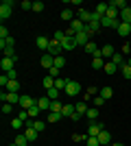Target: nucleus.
<instances>
[{
    "label": "nucleus",
    "instance_id": "nucleus-1",
    "mask_svg": "<svg viewBox=\"0 0 131 146\" xmlns=\"http://www.w3.org/2000/svg\"><path fill=\"white\" fill-rule=\"evenodd\" d=\"M11 11H13V2L11 0H5L2 5H0V20L5 22V20L11 18Z\"/></svg>",
    "mask_w": 131,
    "mask_h": 146
},
{
    "label": "nucleus",
    "instance_id": "nucleus-2",
    "mask_svg": "<svg viewBox=\"0 0 131 146\" xmlns=\"http://www.w3.org/2000/svg\"><path fill=\"white\" fill-rule=\"evenodd\" d=\"M15 61H18V57H11V59H9V57H5V59L0 61V68H2V72H11V70H15Z\"/></svg>",
    "mask_w": 131,
    "mask_h": 146
},
{
    "label": "nucleus",
    "instance_id": "nucleus-3",
    "mask_svg": "<svg viewBox=\"0 0 131 146\" xmlns=\"http://www.w3.org/2000/svg\"><path fill=\"white\" fill-rule=\"evenodd\" d=\"M50 57H61V52H63V48H61V44L59 42H55V39H50V46H48V50H46Z\"/></svg>",
    "mask_w": 131,
    "mask_h": 146
},
{
    "label": "nucleus",
    "instance_id": "nucleus-4",
    "mask_svg": "<svg viewBox=\"0 0 131 146\" xmlns=\"http://www.w3.org/2000/svg\"><path fill=\"white\" fill-rule=\"evenodd\" d=\"M63 94H66V96H72V98H74L76 94H81V85H79L76 81H70V83H68V87H66V92H63Z\"/></svg>",
    "mask_w": 131,
    "mask_h": 146
},
{
    "label": "nucleus",
    "instance_id": "nucleus-5",
    "mask_svg": "<svg viewBox=\"0 0 131 146\" xmlns=\"http://www.w3.org/2000/svg\"><path fill=\"white\" fill-rule=\"evenodd\" d=\"M120 24H122L120 20H112V18H107V15L100 18V26H105V29H116V31H118Z\"/></svg>",
    "mask_w": 131,
    "mask_h": 146
},
{
    "label": "nucleus",
    "instance_id": "nucleus-6",
    "mask_svg": "<svg viewBox=\"0 0 131 146\" xmlns=\"http://www.w3.org/2000/svg\"><path fill=\"white\" fill-rule=\"evenodd\" d=\"M33 105H37V98H33V96H26V94H22V98H20V107H22V109H31Z\"/></svg>",
    "mask_w": 131,
    "mask_h": 146
},
{
    "label": "nucleus",
    "instance_id": "nucleus-7",
    "mask_svg": "<svg viewBox=\"0 0 131 146\" xmlns=\"http://www.w3.org/2000/svg\"><path fill=\"white\" fill-rule=\"evenodd\" d=\"M74 42H76V46H83V48H85L87 44L92 42V37L87 35L85 31H81V33H76V37H74Z\"/></svg>",
    "mask_w": 131,
    "mask_h": 146
},
{
    "label": "nucleus",
    "instance_id": "nucleus-8",
    "mask_svg": "<svg viewBox=\"0 0 131 146\" xmlns=\"http://www.w3.org/2000/svg\"><path fill=\"white\" fill-rule=\"evenodd\" d=\"M103 124H100V122H90V129H87V135H90V137H98V133L100 131H103Z\"/></svg>",
    "mask_w": 131,
    "mask_h": 146
},
{
    "label": "nucleus",
    "instance_id": "nucleus-9",
    "mask_svg": "<svg viewBox=\"0 0 131 146\" xmlns=\"http://www.w3.org/2000/svg\"><path fill=\"white\" fill-rule=\"evenodd\" d=\"M92 68L94 70H103V68H105V59H103V55H100V50L92 57Z\"/></svg>",
    "mask_w": 131,
    "mask_h": 146
},
{
    "label": "nucleus",
    "instance_id": "nucleus-10",
    "mask_svg": "<svg viewBox=\"0 0 131 146\" xmlns=\"http://www.w3.org/2000/svg\"><path fill=\"white\" fill-rule=\"evenodd\" d=\"M100 55H103V59H112V57L116 55V50H114L112 44H105V46L100 48Z\"/></svg>",
    "mask_w": 131,
    "mask_h": 146
},
{
    "label": "nucleus",
    "instance_id": "nucleus-11",
    "mask_svg": "<svg viewBox=\"0 0 131 146\" xmlns=\"http://www.w3.org/2000/svg\"><path fill=\"white\" fill-rule=\"evenodd\" d=\"M50 103H53V100H50L48 96H39L37 98V105H39V109H42V111H50Z\"/></svg>",
    "mask_w": 131,
    "mask_h": 146
},
{
    "label": "nucleus",
    "instance_id": "nucleus-12",
    "mask_svg": "<svg viewBox=\"0 0 131 146\" xmlns=\"http://www.w3.org/2000/svg\"><path fill=\"white\" fill-rule=\"evenodd\" d=\"M39 63H42V68H46V70H50V68L55 66V57H50L48 52H46V55L42 57V61H39Z\"/></svg>",
    "mask_w": 131,
    "mask_h": 146
},
{
    "label": "nucleus",
    "instance_id": "nucleus-13",
    "mask_svg": "<svg viewBox=\"0 0 131 146\" xmlns=\"http://www.w3.org/2000/svg\"><path fill=\"white\" fill-rule=\"evenodd\" d=\"M98 142H100V146H107L109 142H112V135H109V131H107V129H103V131L98 133Z\"/></svg>",
    "mask_w": 131,
    "mask_h": 146
},
{
    "label": "nucleus",
    "instance_id": "nucleus-14",
    "mask_svg": "<svg viewBox=\"0 0 131 146\" xmlns=\"http://www.w3.org/2000/svg\"><path fill=\"white\" fill-rule=\"evenodd\" d=\"M70 81H72V79H63V76H59V79H55V87L59 92H66V87H68Z\"/></svg>",
    "mask_w": 131,
    "mask_h": 146
},
{
    "label": "nucleus",
    "instance_id": "nucleus-15",
    "mask_svg": "<svg viewBox=\"0 0 131 146\" xmlns=\"http://www.w3.org/2000/svg\"><path fill=\"white\" fill-rule=\"evenodd\" d=\"M61 48H63V50H74V48H76L74 37H66V39L61 42Z\"/></svg>",
    "mask_w": 131,
    "mask_h": 146
},
{
    "label": "nucleus",
    "instance_id": "nucleus-16",
    "mask_svg": "<svg viewBox=\"0 0 131 146\" xmlns=\"http://www.w3.org/2000/svg\"><path fill=\"white\" fill-rule=\"evenodd\" d=\"M118 35H120V37H129V35H131V24L122 22V24L118 26Z\"/></svg>",
    "mask_w": 131,
    "mask_h": 146
},
{
    "label": "nucleus",
    "instance_id": "nucleus-17",
    "mask_svg": "<svg viewBox=\"0 0 131 146\" xmlns=\"http://www.w3.org/2000/svg\"><path fill=\"white\" fill-rule=\"evenodd\" d=\"M79 20H81L83 24H90V20H92V11H87V9H81V11H79Z\"/></svg>",
    "mask_w": 131,
    "mask_h": 146
},
{
    "label": "nucleus",
    "instance_id": "nucleus-18",
    "mask_svg": "<svg viewBox=\"0 0 131 146\" xmlns=\"http://www.w3.org/2000/svg\"><path fill=\"white\" fill-rule=\"evenodd\" d=\"M48 46H50V39H48V37H44V35H39L37 37V48L39 50H48Z\"/></svg>",
    "mask_w": 131,
    "mask_h": 146
},
{
    "label": "nucleus",
    "instance_id": "nucleus-19",
    "mask_svg": "<svg viewBox=\"0 0 131 146\" xmlns=\"http://www.w3.org/2000/svg\"><path fill=\"white\" fill-rule=\"evenodd\" d=\"M85 118L90 122H96V118H98V107H90L87 109V113H85Z\"/></svg>",
    "mask_w": 131,
    "mask_h": 146
},
{
    "label": "nucleus",
    "instance_id": "nucleus-20",
    "mask_svg": "<svg viewBox=\"0 0 131 146\" xmlns=\"http://www.w3.org/2000/svg\"><path fill=\"white\" fill-rule=\"evenodd\" d=\"M5 90H7V92H11V94H20V83H18V81H9Z\"/></svg>",
    "mask_w": 131,
    "mask_h": 146
},
{
    "label": "nucleus",
    "instance_id": "nucleus-21",
    "mask_svg": "<svg viewBox=\"0 0 131 146\" xmlns=\"http://www.w3.org/2000/svg\"><path fill=\"white\" fill-rule=\"evenodd\" d=\"M120 22L131 24V7H127V9H122V11H120Z\"/></svg>",
    "mask_w": 131,
    "mask_h": 146
},
{
    "label": "nucleus",
    "instance_id": "nucleus-22",
    "mask_svg": "<svg viewBox=\"0 0 131 146\" xmlns=\"http://www.w3.org/2000/svg\"><path fill=\"white\" fill-rule=\"evenodd\" d=\"M74 105H63V109H61V113H63V118H72L74 116Z\"/></svg>",
    "mask_w": 131,
    "mask_h": 146
},
{
    "label": "nucleus",
    "instance_id": "nucleus-23",
    "mask_svg": "<svg viewBox=\"0 0 131 146\" xmlns=\"http://www.w3.org/2000/svg\"><path fill=\"white\" fill-rule=\"evenodd\" d=\"M24 135H26V140H29V142H31V144H33V142H35V140H37V131H35V129H24Z\"/></svg>",
    "mask_w": 131,
    "mask_h": 146
},
{
    "label": "nucleus",
    "instance_id": "nucleus-24",
    "mask_svg": "<svg viewBox=\"0 0 131 146\" xmlns=\"http://www.w3.org/2000/svg\"><path fill=\"white\" fill-rule=\"evenodd\" d=\"M70 29H74V33H81V31L85 29V24H83L81 20L76 18V20H72V22H70Z\"/></svg>",
    "mask_w": 131,
    "mask_h": 146
},
{
    "label": "nucleus",
    "instance_id": "nucleus-25",
    "mask_svg": "<svg viewBox=\"0 0 131 146\" xmlns=\"http://www.w3.org/2000/svg\"><path fill=\"white\" fill-rule=\"evenodd\" d=\"M109 61H112V63H116V66L120 68V66H125V55H122V52H116Z\"/></svg>",
    "mask_w": 131,
    "mask_h": 146
},
{
    "label": "nucleus",
    "instance_id": "nucleus-26",
    "mask_svg": "<svg viewBox=\"0 0 131 146\" xmlns=\"http://www.w3.org/2000/svg\"><path fill=\"white\" fill-rule=\"evenodd\" d=\"M61 118H63V113H61V111H50V113H48V118H46V122H59Z\"/></svg>",
    "mask_w": 131,
    "mask_h": 146
},
{
    "label": "nucleus",
    "instance_id": "nucleus-27",
    "mask_svg": "<svg viewBox=\"0 0 131 146\" xmlns=\"http://www.w3.org/2000/svg\"><path fill=\"white\" fill-rule=\"evenodd\" d=\"M109 7H114V9H118V11H122V9H127V2L125 0H112V2H109Z\"/></svg>",
    "mask_w": 131,
    "mask_h": 146
},
{
    "label": "nucleus",
    "instance_id": "nucleus-28",
    "mask_svg": "<svg viewBox=\"0 0 131 146\" xmlns=\"http://www.w3.org/2000/svg\"><path fill=\"white\" fill-rule=\"evenodd\" d=\"M112 94H114L112 87H100V90H98V96L105 98V100H109V98H112Z\"/></svg>",
    "mask_w": 131,
    "mask_h": 146
},
{
    "label": "nucleus",
    "instance_id": "nucleus-29",
    "mask_svg": "<svg viewBox=\"0 0 131 146\" xmlns=\"http://www.w3.org/2000/svg\"><path fill=\"white\" fill-rule=\"evenodd\" d=\"M74 109H76V113H81V116H85L90 107H87V103H83V100H81V103H76V105H74Z\"/></svg>",
    "mask_w": 131,
    "mask_h": 146
},
{
    "label": "nucleus",
    "instance_id": "nucleus-30",
    "mask_svg": "<svg viewBox=\"0 0 131 146\" xmlns=\"http://www.w3.org/2000/svg\"><path fill=\"white\" fill-rule=\"evenodd\" d=\"M98 50H100V48H98V46H96V42H90V44H87V46H85V52H90V55H92V57L96 55Z\"/></svg>",
    "mask_w": 131,
    "mask_h": 146
},
{
    "label": "nucleus",
    "instance_id": "nucleus-31",
    "mask_svg": "<svg viewBox=\"0 0 131 146\" xmlns=\"http://www.w3.org/2000/svg\"><path fill=\"white\" fill-rule=\"evenodd\" d=\"M107 9H109V5H107V2H98V5H96V9H94V11L98 13V15H105V13H107Z\"/></svg>",
    "mask_w": 131,
    "mask_h": 146
},
{
    "label": "nucleus",
    "instance_id": "nucleus-32",
    "mask_svg": "<svg viewBox=\"0 0 131 146\" xmlns=\"http://www.w3.org/2000/svg\"><path fill=\"white\" fill-rule=\"evenodd\" d=\"M44 87H46V92L48 90H53V87H55V79H53V76H44Z\"/></svg>",
    "mask_w": 131,
    "mask_h": 146
},
{
    "label": "nucleus",
    "instance_id": "nucleus-33",
    "mask_svg": "<svg viewBox=\"0 0 131 146\" xmlns=\"http://www.w3.org/2000/svg\"><path fill=\"white\" fill-rule=\"evenodd\" d=\"M103 70H105L107 74H114L116 70H118V66H116V63H112V61H105V68H103Z\"/></svg>",
    "mask_w": 131,
    "mask_h": 146
},
{
    "label": "nucleus",
    "instance_id": "nucleus-34",
    "mask_svg": "<svg viewBox=\"0 0 131 146\" xmlns=\"http://www.w3.org/2000/svg\"><path fill=\"white\" fill-rule=\"evenodd\" d=\"M26 111H29V116H31L33 120H37V116H39V111H42V109H39V105H33L31 109H26Z\"/></svg>",
    "mask_w": 131,
    "mask_h": 146
},
{
    "label": "nucleus",
    "instance_id": "nucleus-35",
    "mask_svg": "<svg viewBox=\"0 0 131 146\" xmlns=\"http://www.w3.org/2000/svg\"><path fill=\"white\" fill-rule=\"evenodd\" d=\"M33 129H35V131H37V133H42L44 129H46V120H35V124H33Z\"/></svg>",
    "mask_w": 131,
    "mask_h": 146
},
{
    "label": "nucleus",
    "instance_id": "nucleus-36",
    "mask_svg": "<svg viewBox=\"0 0 131 146\" xmlns=\"http://www.w3.org/2000/svg\"><path fill=\"white\" fill-rule=\"evenodd\" d=\"M15 144H18V146H29L31 142L26 140V135H24V133H20L18 137H15Z\"/></svg>",
    "mask_w": 131,
    "mask_h": 146
},
{
    "label": "nucleus",
    "instance_id": "nucleus-37",
    "mask_svg": "<svg viewBox=\"0 0 131 146\" xmlns=\"http://www.w3.org/2000/svg\"><path fill=\"white\" fill-rule=\"evenodd\" d=\"M59 94H61V92L57 90V87H53V90H48V92H46V96H48L50 100H57V98H59Z\"/></svg>",
    "mask_w": 131,
    "mask_h": 146
},
{
    "label": "nucleus",
    "instance_id": "nucleus-38",
    "mask_svg": "<svg viewBox=\"0 0 131 146\" xmlns=\"http://www.w3.org/2000/svg\"><path fill=\"white\" fill-rule=\"evenodd\" d=\"M61 20L72 22V20H74V18H72V9H63V11H61Z\"/></svg>",
    "mask_w": 131,
    "mask_h": 146
},
{
    "label": "nucleus",
    "instance_id": "nucleus-39",
    "mask_svg": "<svg viewBox=\"0 0 131 146\" xmlns=\"http://www.w3.org/2000/svg\"><path fill=\"white\" fill-rule=\"evenodd\" d=\"M53 39H55V42H59V44H61L63 39H66V31H59V29H57V31H55V37H53Z\"/></svg>",
    "mask_w": 131,
    "mask_h": 146
},
{
    "label": "nucleus",
    "instance_id": "nucleus-40",
    "mask_svg": "<svg viewBox=\"0 0 131 146\" xmlns=\"http://www.w3.org/2000/svg\"><path fill=\"white\" fill-rule=\"evenodd\" d=\"M2 52H5V57H9V59H11V57H18L15 55V46H7Z\"/></svg>",
    "mask_w": 131,
    "mask_h": 146
},
{
    "label": "nucleus",
    "instance_id": "nucleus-41",
    "mask_svg": "<svg viewBox=\"0 0 131 146\" xmlns=\"http://www.w3.org/2000/svg\"><path fill=\"white\" fill-rule=\"evenodd\" d=\"M120 70H122V74H125V79H131V66H129V63L120 66Z\"/></svg>",
    "mask_w": 131,
    "mask_h": 146
},
{
    "label": "nucleus",
    "instance_id": "nucleus-42",
    "mask_svg": "<svg viewBox=\"0 0 131 146\" xmlns=\"http://www.w3.org/2000/svg\"><path fill=\"white\" fill-rule=\"evenodd\" d=\"M9 37H11V35H9V29L2 24V26H0V39H9Z\"/></svg>",
    "mask_w": 131,
    "mask_h": 146
},
{
    "label": "nucleus",
    "instance_id": "nucleus-43",
    "mask_svg": "<svg viewBox=\"0 0 131 146\" xmlns=\"http://www.w3.org/2000/svg\"><path fill=\"white\" fill-rule=\"evenodd\" d=\"M63 109V105L59 103V100H53V103H50V111H61Z\"/></svg>",
    "mask_w": 131,
    "mask_h": 146
},
{
    "label": "nucleus",
    "instance_id": "nucleus-44",
    "mask_svg": "<svg viewBox=\"0 0 131 146\" xmlns=\"http://www.w3.org/2000/svg\"><path fill=\"white\" fill-rule=\"evenodd\" d=\"M11 111H13V105H9V103H2V113H5V116H9Z\"/></svg>",
    "mask_w": 131,
    "mask_h": 146
},
{
    "label": "nucleus",
    "instance_id": "nucleus-45",
    "mask_svg": "<svg viewBox=\"0 0 131 146\" xmlns=\"http://www.w3.org/2000/svg\"><path fill=\"white\" fill-rule=\"evenodd\" d=\"M22 124H24V120H20V118H13V120H11L13 129H22Z\"/></svg>",
    "mask_w": 131,
    "mask_h": 146
},
{
    "label": "nucleus",
    "instance_id": "nucleus-46",
    "mask_svg": "<svg viewBox=\"0 0 131 146\" xmlns=\"http://www.w3.org/2000/svg\"><path fill=\"white\" fill-rule=\"evenodd\" d=\"M63 66H66V59H63V57H55V68H59V70H61Z\"/></svg>",
    "mask_w": 131,
    "mask_h": 146
},
{
    "label": "nucleus",
    "instance_id": "nucleus-47",
    "mask_svg": "<svg viewBox=\"0 0 131 146\" xmlns=\"http://www.w3.org/2000/svg\"><path fill=\"white\" fill-rule=\"evenodd\" d=\"M18 118H20V120H24V122H26V120H29L31 116H29V111H26V109H20V111H18Z\"/></svg>",
    "mask_w": 131,
    "mask_h": 146
},
{
    "label": "nucleus",
    "instance_id": "nucleus-48",
    "mask_svg": "<svg viewBox=\"0 0 131 146\" xmlns=\"http://www.w3.org/2000/svg\"><path fill=\"white\" fill-rule=\"evenodd\" d=\"M48 76H53V79H59V68L53 66V68L48 70Z\"/></svg>",
    "mask_w": 131,
    "mask_h": 146
},
{
    "label": "nucleus",
    "instance_id": "nucleus-49",
    "mask_svg": "<svg viewBox=\"0 0 131 146\" xmlns=\"http://www.w3.org/2000/svg\"><path fill=\"white\" fill-rule=\"evenodd\" d=\"M33 11L42 13V11H44V2H39V0H37V2H33Z\"/></svg>",
    "mask_w": 131,
    "mask_h": 146
},
{
    "label": "nucleus",
    "instance_id": "nucleus-50",
    "mask_svg": "<svg viewBox=\"0 0 131 146\" xmlns=\"http://www.w3.org/2000/svg\"><path fill=\"white\" fill-rule=\"evenodd\" d=\"M29 9H33V2L31 0H22V11H29Z\"/></svg>",
    "mask_w": 131,
    "mask_h": 146
},
{
    "label": "nucleus",
    "instance_id": "nucleus-51",
    "mask_svg": "<svg viewBox=\"0 0 131 146\" xmlns=\"http://www.w3.org/2000/svg\"><path fill=\"white\" fill-rule=\"evenodd\" d=\"M94 107H103V103H105V98H100V96H94Z\"/></svg>",
    "mask_w": 131,
    "mask_h": 146
},
{
    "label": "nucleus",
    "instance_id": "nucleus-52",
    "mask_svg": "<svg viewBox=\"0 0 131 146\" xmlns=\"http://www.w3.org/2000/svg\"><path fill=\"white\" fill-rule=\"evenodd\" d=\"M87 146H100L98 137H87Z\"/></svg>",
    "mask_w": 131,
    "mask_h": 146
},
{
    "label": "nucleus",
    "instance_id": "nucleus-53",
    "mask_svg": "<svg viewBox=\"0 0 131 146\" xmlns=\"http://www.w3.org/2000/svg\"><path fill=\"white\" fill-rule=\"evenodd\" d=\"M85 94H90V96H98V90H96V87H87V90H85Z\"/></svg>",
    "mask_w": 131,
    "mask_h": 146
},
{
    "label": "nucleus",
    "instance_id": "nucleus-54",
    "mask_svg": "<svg viewBox=\"0 0 131 146\" xmlns=\"http://www.w3.org/2000/svg\"><path fill=\"white\" fill-rule=\"evenodd\" d=\"M87 137H90V135H79V133H74V142H87Z\"/></svg>",
    "mask_w": 131,
    "mask_h": 146
},
{
    "label": "nucleus",
    "instance_id": "nucleus-55",
    "mask_svg": "<svg viewBox=\"0 0 131 146\" xmlns=\"http://www.w3.org/2000/svg\"><path fill=\"white\" fill-rule=\"evenodd\" d=\"M7 83H9V76H7V74H2V76H0V85H2V90L7 87Z\"/></svg>",
    "mask_w": 131,
    "mask_h": 146
},
{
    "label": "nucleus",
    "instance_id": "nucleus-56",
    "mask_svg": "<svg viewBox=\"0 0 131 146\" xmlns=\"http://www.w3.org/2000/svg\"><path fill=\"white\" fill-rule=\"evenodd\" d=\"M7 76H9V81H18V72H15V70L7 72Z\"/></svg>",
    "mask_w": 131,
    "mask_h": 146
},
{
    "label": "nucleus",
    "instance_id": "nucleus-57",
    "mask_svg": "<svg viewBox=\"0 0 131 146\" xmlns=\"http://www.w3.org/2000/svg\"><path fill=\"white\" fill-rule=\"evenodd\" d=\"M129 50H131L129 44H122V55H129Z\"/></svg>",
    "mask_w": 131,
    "mask_h": 146
},
{
    "label": "nucleus",
    "instance_id": "nucleus-58",
    "mask_svg": "<svg viewBox=\"0 0 131 146\" xmlns=\"http://www.w3.org/2000/svg\"><path fill=\"white\" fill-rule=\"evenodd\" d=\"M112 146H125V144H120V142H114V144Z\"/></svg>",
    "mask_w": 131,
    "mask_h": 146
},
{
    "label": "nucleus",
    "instance_id": "nucleus-59",
    "mask_svg": "<svg viewBox=\"0 0 131 146\" xmlns=\"http://www.w3.org/2000/svg\"><path fill=\"white\" fill-rule=\"evenodd\" d=\"M127 63H129V66H131V57H129V59H127Z\"/></svg>",
    "mask_w": 131,
    "mask_h": 146
},
{
    "label": "nucleus",
    "instance_id": "nucleus-60",
    "mask_svg": "<svg viewBox=\"0 0 131 146\" xmlns=\"http://www.w3.org/2000/svg\"><path fill=\"white\" fill-rule=\"evenodd\" d=\"M9 146H18V144H15V142H13V144H9Z\"/></svg>",
    "mask_w": 131,
    "mask_h": 146
},
{
    "label": "nucleus",
    "instance_id": "nucleus-61",
    "mask_svg": "<svg viewBox=\"0 0 131 146\" xmlns=\"http://www.w3.org/2000/svg\"><path fill=\"white\" fill-rule=\"evenodd\" d=\"M107 146H109V144H107Z\"/></svg>",
    "mask_w": 131,
    "mask_h": 146
}]
</instances>
